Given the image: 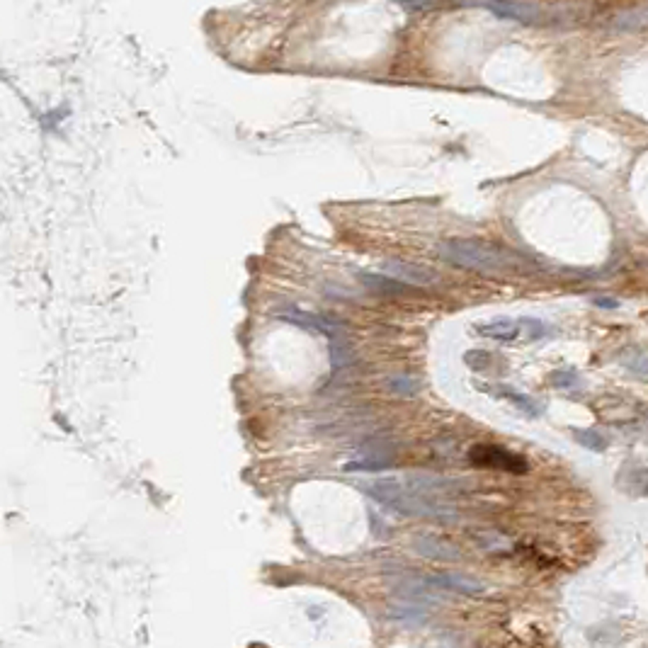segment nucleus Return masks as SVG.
<instances>
[{"mask_svg": "<svg viewBox=\"0 0 648 648\" xmlns=\"http://www.w3.org/2000/svg\"><path fill=\"white\" fill-rule=\"evenodd\" d=\"M439 258L447 260L449 265L467 267L474 272L484 274H510V272H527L529 262L519 258L517 253H510L505 248L491 246L484 241H472V238H449L439 243Z\"/></svg>", "mask_w": 648, "mask_h": 648, "instance_id": "nucleus-1", "label": "nucleus"}, {"mask_svg": "<svg viewBox=\"0 0 648 648\" xmlns=\"http://www.w3.org/2000/svg\"><path fill=\"white\" fill-rule=\"evenodd\" d=\"M362 491L369 495L372 500L382 503L389 510L399 512V515L408 517H427V519H437V522H454L457 510L447 503L437 498H427V495L413 493L411 488H406L401 481H372V484H362Z\"/></svg>", "mask_w": 648, "mask_h": 648, "instance_id": "nucleus-2", "label": "nucleus"}, {"mask_svg": "<svg viewBox=\"0 0 648 648\" xmlns=\"http://www.w3.org/2000/svg\"><path fill=\"white\" fill-rule=\"evenodd\" d=\"M469 462L474 467L481 469H500L507 474H527L529 464L524 457L515 454V452L500 447V444H476L469 452Z\"/></svg>", "mask_w": 648, "mask_h": 648, "instance_id": "nucleus-3", "label": "nucleus"}, {"mask_svg": "<svg viewBox=\"0 0 648 648\" xmlns=\"http://www.w3.org/2000/svg\"><path fill=\"white\" fill-rule=\"evenodd\" d=\"M279 319L294 323V326L309 330V333L326 335L328 340L347 335V326L340 319H335V316L311 314V311H301V309H284V311H279Z\"/></svg>", "mask_w": 648, "mask_h": 648, "instance_id": "nucleus-4", "label": "nucleus"}, {"mask_svg": "<svg viewBox=\"0 0 648 648\" xmlns=\"http://www.w3.org/2000/svg\"><path fill=\"white\" fill-rule=\"evenodd\" d=\"M413 552L418 556H423V559L442 561V564H454V561H462L459 547H454L452 542L442 539V537H435V534H418L415 537Z\"/></svg>", "mask_w": 648, "mask_h": 648, "instance_id": "nucleus-5", "label": "nucleus"}, {"mask_svg": "<svg viewBox=\"0 0 648 648\" xmlns=\"http://www.w3.org/2000/svg\"><path fill=\"white\" fill-rule=\"evenodd\" d=\"M384 272H387V277L406 286H430L437 282L435 272H430L423 265H413V262L403 260H387L384 262Z\"/></svg>", "mask_w": 648, "mask_h": 648, "instance_id": "nucleus-6", "label": "nucleus"}, {"mask_svg": "<svg viewBox=\"0 0 648 648\" xmlns=\"http://www.w3.org/2000/svg\"><path fill=\"white\" fill-rule=\"evenodd\" d=\"M427 583L432 585V588H439V590H452V592H459V595H484L486 592V585L481 583V580H476L472 576H464V573H454V571H447V573H435V576L427 578Z\"/></svg>", "mask_w": 648, "mask_h": 648, "instance_id": "nucleus-7", "label": "nucleus"}, {"mask_svg": "<svg viewBox=\"0 0 648 648\" xmlns=\"http://www.w3.org/2000/svg\"><path fill=\"white\" fill-rule=\"evenodd\" d=\"M479 8L488 10L491 15L500 17V20H515V22H532L539 20L542 8L532 3H484Z\"/></svg>", "mask_w": 648, "mask_h": 648, "instance_id": "nucleus-8", "label": "nucleus"}, {"mask_svg": "<svg viewBox=\"0 0 648 648\" xmlns=\"http://www.w3.org/2000/svg\"><path fill=\"white\" fill-rule=\"evenodd\" d=\"M389 619L399 622L406 627H420L430 619V609L425 602H413V600H399L389 604Z\"/></svg>", "mask_w": 648, "mask_h": 648, "instance_id": "nucleus-9", "label": "nucleus"}, {"mask_svg": "<svg viewBox=\"0 0 648 648\" xmlns=\"http://www.w3.org/2000/svg\"><path fill=\"white\" fill-rule=\"evenodd\" d=\"M476 333L484 335V338L500 340V342H512L522 335L519 333V323L510 321V319H495V321L481 323V326H476Z\"/></svg>", "mask_w": 648, "mask_h": 648, "instance_id": "nucleus-10", "label": "nucleus"}, {"mask_svg": "<svg viewBox=\"0 0 648 648\" xmlns=\"http://www.w3.org/2000/svg\"><path fill=\"white\" fill-rule=\"evenodd\" d=\"M357 279L362 282L369 291H379V294H406L411 286L396 282V279L387 277V274H374V272H359Z\"/></svg>", "mask_w": 648, "mask_h": 648, "instance_id": "nucleus-11", "label": "nucleus"}, {"mask_svg": "<svg viewBox=\"0 0 648 648\" xmlns=\"http://www.w3.org/2000/svg\"><path fill=\"white\" fill-rule=\"evenodd\" d=\"M495 394L510 401L512 406H515L519 413L527 415V418H539V415H542V403H537L534 399H532V396L522 394V391H517V389H512V387H498V391H495Z\"/></svg>", "mask_w": 648, "mask_h": 648, "instance_id": "nucleus-12", "label": "nucleus"}, {"mask_svg": "<svg viewBox=\"0 0 648 648\" xmlns=\"http://www.w3.org/2000/svg\"><path fill=\"white\" fill-rule=\"evenodd\" d=\"M352 362H354V350H352V342L347 340V335L330 340V369L342 372Z\"/></svg>", "mask_w": 648, "mask_h": 648, "instance_id": "nucleus-13", "label": "nucleus"}, {"mask_svg": "<svg viewBox=\"0 0 648 648\" xmlns=\"http://www.w3.org/2000/svg\"><path fill=\"white\" fill-rule=\"evenodd\" d=\"M387 389L391 394L403 396V399H413L420 391V382L413 374H408V372H396V374H391L387 379Z\"/></svg>", "mask_w": 648, "mask_h": 648, "instance_id": "nucleus-14", "label": "nucleus"}, {"mask_svg": "<svg viewBox=\"0 0 648 648\" xmlns=\"http://www.w3.org/2000/svg\"><path fill=\"white\" fill-rule=\"evenodd\" d=\"M573 437H576V442L583 449H590V452L607 449V437H604L600 430H595V427H580V430H573Z\"/></svg>", "mask_w": 648, "mask_h": 648, "instance_id": "nucleus-15", "label": "nucleus"}, {"mask_svg": "<svg viewBox=\"0 0 648 648\" xmlns=\"http://www.w3.org/2000/svg\"><path fill=\"white\" fill-rule=\"evenodd\" d=\"M394 467L389 457H359V459L347 462L345 472H387Z\"/></svg>", "mask_w": 648, "mask_h": 648, "instance_id": "nucleus-16", "label": "nucleus"}, {"mask_svg": "<svg viewBox=\"0 0 648 648\" xmlns=\"http://www.w3.org/2000/svg\"><path fill=\"white\" fill-rule=\"evenodd\" d=\"M519 333L527 340H544L549 335H554V328L542 319H519Z\"/></svg>", "mask_w": 648, "mask_h": 648, "instance_id": "nucleus-17", "label": "nucleus"}, {"mask_svg": "<svg viewBox=\"0 0 648 648\" xmlns=\"http://www.w3.org/2000/svg\"><path fill=\"white\" fill-rule=\"evenodd\" d=\"M552 384L556 389H564V391H573V389H580V384H583V379L576 369H571V367H564V369H556L552 374Z\"/></svg>", "mask_w": 648, "mask_h": 648, "instance_id": "nucleus-18", "label": "nucleus"}, {"mask_svg": "<svg viewBox=\"0 0 648 648\" xmlns=\"http://www.w3.org/2000/svg\"><path fill=\"white\" fill-rule=\"evenodd\" d=\"M619 362L624 364L629 372H634L639 379L646 377V354H644V350H627L619 357Z\"/></svg>", "mask_w": 648, "mask_h": 648, "instance_id": "nucleus-19", "label": "nucleus"}, {"mask_svg": "<svg viewBox=\"0 0 648 648\" xmlns=\"http://www.w3.org/2000/svg\"><path fill=\"white\" fill-rule=\"evenodd\" d=\"M464 362H467L472 369H476V372H486L488 367H491V362H493V357L488 352H484V350H472V352H467L464 354Z\"/></svg>", "mask_w": 648, "mask_h": 648, "instance_id": "nucleus-20", "label": "nucleus"}, {"mask_svg": "<svg viewBox=\"0 0 648 648\" xmlns=\"http://www.w3.org/2000/svg\"><path fill=\"white\" fill-rule=\"evenodd\" d=\"M644 15H646L644 8H639L637 12H629V15H619L614 20V27L617 29H637L644 24Z\"/></svg>", "mask_w": 648, "mask_h": 648, "instance_id": "nucleus-21", "label": "nucleus"}, {"mask_svg": "<svg viewBox=\"0 0 648 648\" xmlns=\"http://www.w3.org/2000/svg\"><path fill=\"white\" fill-rule=\"evenodd\" d=\"M592 304H595L597 309H604V311L619 309V299H614V296H595L592 299Z\"/></svg>", "mask_w": 648, "mask_h": 648, "instance_id": "nucleus-22", "label": "nucleus"}, {"mask_svg": "<svg viewBox=\"0 0 648 648\" xmlns=\"http://www.w3.org/2000/svg\"><path fill=\"white\" fill-rule=\"evenodd\" d=\"M484 547L493 552V549H498V547H507V539H505V537H500V534H486L484 537Z\"/></svg>", "mask_w": 648, "mask_h": 648, "instance_id": "nucleus-23", "label": "nucleus"}, {"mask_svg": "<svg viewBox=\"0 0 648 648\" xmlns=\"http://www.w3.org/2000/svg\"><path fill=\"white\" fill-rule=\"evenodd\" d=\"M403 8L411 12H425V10H435V5H403Z\"/></svg>", "mask_w": 648, "mask_h": 648, "instance_id": "nucleus-24", "label": "nucleus"}]
</instances>
